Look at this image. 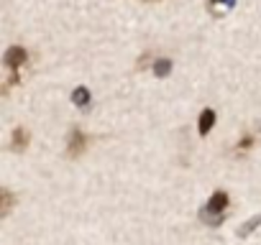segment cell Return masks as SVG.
<instances>
[{"instance_id": "6da1fadb", "label": "cell", "mask_w": 261, "mask_h": 245, "mask_svg": "<svg viewBox=\"0 0 261 245\" xmlns=\"http://www.w3.org/2000/svg\"><path fill=\"white\" fill-rule=\"evenodd\" d=\"M228 194L225 192H215L210 199H207V204H205V209H202V220L207 222V225H218L223 217H225V212H228Z\"/></svg>"}, {"instance_id": "7a4b0ae2", "label": "cell", "mask_w": 261, "mask_h": 245, "mask_svg": "<svg viewBox=\"0 0 261 245\" xmlns=\"http://www.w3.org/2000/svg\"><path fill=\"white\" fill-rule=\"evenodd\" d=\"M29 62V51L23 49V46H11L6 54H3V64L11 69V84L13 82H18V72H21V67Z\"/></svg>"}, {"instance_id": "3957f363", "label": "cell", "mask_w": 261, "mask_h": 245, "mask_svg": "<svg viewBox=\"0 0 261 245\" xmlns=\"http://www.w3.org/2000/svg\"><path fill=\"white\" fill-rule=\"evenodd\" d=\"M85 143H87V136L82 133V131H72V136H69V146H67V154L69 156H80L82 151H85Z\"/></svg>"}, {"instance_id": "277c9868", "label": "cell", "mask_w": 261, "mask_h": 245, "mask_svg": "<svg viewBox=\"0 0 261 245\" xmlns=\"http://www.w3.org/2000/svg\"><path fill=\"white\" fill-rule=\"evenodd\" d=\"M213 126H215V110H213V107H205V110L200 112V120H197L200 136H207V133L213 131Z\"/></svg>"}, {"instance_id": "5b68a950", "label": "cell", "mask_w": 261, "mask_h": 245, "mask_svg": "<svg viewBox=\"0 0 261 245\" xmlns=\"http://www.w3.org/2000/svg\"><path fill=\"white\" fill-rule=\"evenodd\" d=\"M29 146V131L26 128H16L13 131V148L16 151H23Z\"/></svg>"}, {"instance_id": "8992f818", "label": "cell", "mask_w": 261, "mask_h": 245, "mask_svg": "<svg viewBox=\"0 0 261 245\" xmlns=\"http://www.w3.org/2000/svg\"><path fill=\"white\" fill-rule=\"evenodd\" d=\"M72 102H74L77 107L90 105V89H87V87H77V89L72 92Z\"/></svg>"}, {"instance_id": "52a82bcc", "label": "cell", "mask_w": 261, "mask_h": 245, "mask_svg": "<svg viewBox=\"0 0 261 245\" xmlns=\"http://www.w3.org/2000/svg\"><path fill=\"white\" fill-rule=\"evenodd\" d=\"M169 72H172V62L169 59H156L154 62V74L156 77H167Z\"/></svg>"}, {"instance_id": "ba28073f", "label": "cell", "mask_w": 261, "mask_h": 245, "mask_svg": "<svg viewBox=\"0 0 261 245\" xmlns=\"http://www.w3.org/2000/svg\"><path fill=\"white\" fill-rule=\"evenodd\" d=\"M11 207H13V197H11L8 189H3V212H8Z\"/></svg>"}, {"instance_id": "9c48e42d", "label": "cell", "mask_w": 261, "mask_h": 245, "mask_svg": "<svg viewBox=\"0 0 261 245\" xmlns=\"http://www.w3.org/2000/svg\"><path fill=\"white\" fill-rule=\"evenodd\" d=\"M251 143H253V141H251V138H243V141H241V148H248V146H251Z\"/></svg>"}, {"instance_id": "30bf717a", "label": "cell", "mask_w": 261, "mask_h": 245, "mask_svg": "<svg viewBox=\"0 0 261 245\" xmlns=\"http://www.w3.org/2000/svg\"><path fill=\"white\" fill-rule=\"evenodd\" d=\"M210 3L215 6V3H228V6H233V0H210Z\"/></svg>"}]
</instances>
